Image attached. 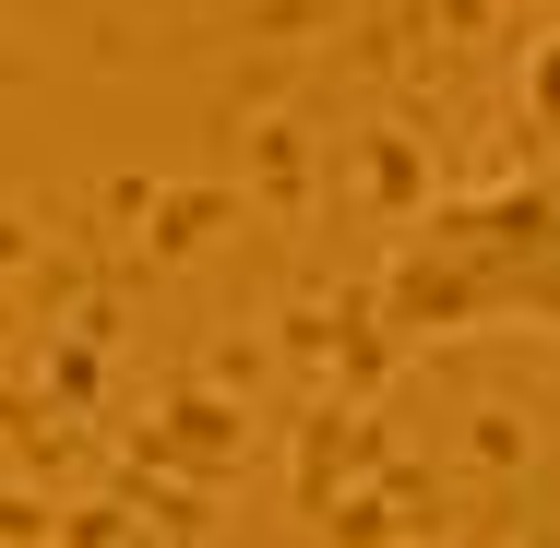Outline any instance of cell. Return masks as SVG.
<instances>
[{
  "label": "cell",
  "mask_w": 560,
  "mask_h": 548,
  "mask_svg": "<svg viewBox=\"0 0 560 548\" xmlns=\"http://www.w3.org/2000/svg\"><path fill=\"white\" fill-rule=\"evenodd\" d=\"M525 131H537V191L560 203V36H537V60H525Z\"/></svg>",
  "instance_id": "2"
},
{
  "label": "cell",
  "mask_w": 560,
  "mask_h": 548,
  "mask_svg": "<svg viewBox=\"0 0 560 548\" xmlns=\"http://www.w3.org/2000/svg\"><path fill=\"white\" fill-rule=\"evenodd\" d=\"M382 323H394V346L560 334V203L537 179L430 203L394 238V263H382Z\"/></svg>",
  "instance_id": "1"
}]
</instances>
